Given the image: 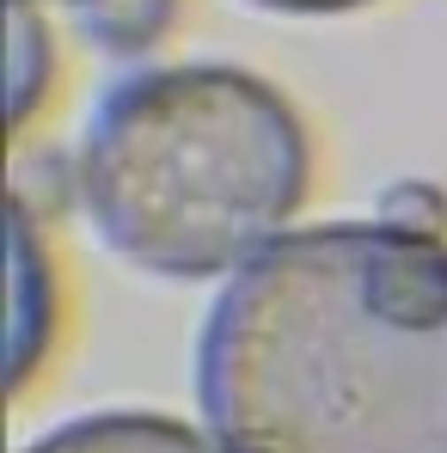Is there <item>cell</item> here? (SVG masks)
Wrapping results in <instances>:
<instances>
[{"instance_id": "1", "label": "cell", "mask_w": 447, "mask_h": 453, "mask_svg": "<svg viewBox=\"0 0 447 453\" xmlns=\"http://www.w3.org/2000/svg\"><path fill=\"white\" fill-rule=\"evenodd\" d=\"M197 404L221 453H447V239L282 233L209 306Z\"/></svg>"}, {"instance_id": "2", "label": "cell", "mask_w": 447, "mask_h": 453, "mask_svg": "<svg viewBox=\"0 0 447 453\" xmlns=\"http://www.w3.org/2000/svg\"><path fill=\"white\" fill-rule=\"evenodd\" d=\"M306 172L295 104L227 62L117 80L80 135V203L98 239L172 282L239 270L276 245Z\"/></svg>"}, {"instance_id": "3", "label": "cell", "mask_w": 447, "mask_h": 453, "mask_svg": "<svg viewBox=\"0 0 447 453\" xmlns=\"http://www.w3.org/2000/svg\"><path fill=\"white\" fill-rule=\"evenodd\" d=\"M25 453H221V441H203L190 423L148 417V411H98L37 435Z\"/></svg>"}, {"instance_id": "4", "label": "cell", "mask_w": 447, "mask_h": 453, "mask_svg": "<svg viewBox=\"0 0 447 453\" xmlns=\"http://www.w3.org/2000/svg\"><path fill=\"white\" fill-rule=\"evenodd\" d=\"M37 295L50 301V270L37 257V233L25 221V209L12 215V386H25L37 368V349L50 337V306H37Z\"/></svg>"}, {"instance_id": "5", "label": "cell", "mask_w": 447, "mask_h": 453, "mask_svg": "<svg viewBox=\"0 0 447 453\" xmlns=\"http://www.w3.org/2000/svg\"><path fill=\"white\" fill-rule=\"evenodd\" d=\"M43 86H50V31H37L31 0H12V123L31 117Z\"/></svg>"}, {"instance_id": "6", "label": "cell", "mask_w": 447, "mask_h": 453, "mask_svg": "<svg viewBox=\"0 0 447 453\" xmlns=\"http://www.w3.org/2000/svg\"><path fill=\"white\" fill-rule=\"evenodd\" d=\"M80 12H92V37L129 50V43L159 37V25L172 19V0H86Z\"/></svg>"}, {"instance_id": "7", "label": "cell", "mask_w": 447, "mask_h": 453, "mask_svg": "<svg viewBox=\"0 0 447 453\" xmlns=\"http://www.w3.org/2000/svg\"><path fill=\"white\" fill-rule=\"evenodd\" d=\"M258 6H270V12H306V19H319V12H356V6H368V0H258Z\"/></svg>"}, {"instance_id": "8", "label": "cell", "mask_w": 447, "mask_h": 453, "mask_svg": "<svg viewBox=\"0 0 447 453\" xmlns=\"http://www.w3.org/2000/svg\"><path fill=\"white\" fill-rule=\"evenodd\" d=\"M74 6H86V0H74Z\"/></svg>"}]
</instances>
